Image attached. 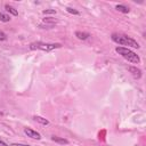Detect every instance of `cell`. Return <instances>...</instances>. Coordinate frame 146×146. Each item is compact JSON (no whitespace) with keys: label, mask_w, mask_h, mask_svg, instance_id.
Masks as SVG:
<instances>
[{"label":"cell","mask_w":146,"mask_h":146,"mask_svg":"<svg viewBox=\"0 0 146 146\" xmlns=\"http://www.w3.org/2000/svg\"><path fill=\"white\" fill-rule=\"evenodd\" d=\"M111 38H112V40H113L115 43L121 44V47H123V46H128V47L136 48V49H138V48L140 47V46H139V43H138L135 39H132L131 36H128V35H125V34L113 33Z\"/></svg>","instance_id":"cell-1"},{"label":"cell","mask_w":146,"mask_h":146,"mask_svg":"<svg viewBox=\"0 0 146 146\" xmlns=\"http://www.w3.org/2000/svg\"><path fill=\"white\" fill-rule=\"evenodd\" d=\"M115 51L119 55H121L124 59H127L128 62H130V63H133V64H139L140 63V57L135 51L130 50L127 47H121V46L120 47H116L115 48Z\"/></svg>","instance_id":"cell-2"},{"label":"cell","mask_w":146,"mask_h":146,"mask_svg":"<svg viewBox=\"0 0 146 146\" xmlns=\"http://www.w3.org/2000/svg\"><path fill=\"white\" fill-rule=\"evenodd\" d=\"M60 47H62L60 43H47V42H41V41L32 42L29 46V48L31 50H42V51H51V50L58 49Z\"/></svg>","instance_id":"cell-3"},{"label":"cell","mask_w":146,"mask_h":146,"mask_svg":"<svg viewBox=\"0 0 146 146\" xmlns=\"http://www.w3.org/2000/svg\"><path fill=\"white\" fill-rule=\"evenodd\" d=\"M24 133L27 136V137H30V138H32V139H36V140H40L41 139V135L36 131V130H33L32 128H24Z\"/></svg>","instance_id":"cell-4"},{"label":"cell","mask_w":146,"mask_h":146,"mask_svg":"<svg viewBox=\"0 0 146 146\" xmlns=\"http://www.w3.org/2000/svg\"><path fill=\"white\" fill-rule=\"evenodd\" d=\"M128 70H129V72L132 74V76H133L135 79H140V78H141V70H140V68H138V67H136V66H129Z\"/></svg>","instance_id":"cell-5"},{"label":"cell","mask_w":146,"mask_h":146,"mask_svg":"<svg viewBox=\"0 0 146 146\" xmlns=\"http://www.w3.org/2000/svg\"><path fill=\"white\" fill-rule=\"evenodd\" d=\"M75 36H76L79 40H87V39L90 36V34H89V33H87V32L76 31V32H75Z\"/></svg>","instance_id":"cell-6"},{"label":"cell","mask_w":146,"mask_h":146,"mask_svg":"<svg viewBox=\"0 0 146 146\" xmlns=\"http://www.w3.org/2000/svg\"><path fill=\"white\" fill-rule=\"evenodd\" d=\"M51 140L57 143V144H63V145H67L68 144V140L65 139V138H60V137H57V136H52L51 137Z\"/></svg>","instance_id":"cell-7"},{"label":"cell","mask_w":146,"mask_h":146,"mask_svg":"<svg viewBox=\"0 0 146 146\" xmlns=\"http://www.w3.org/2000/svg\"><path fill=\"white\" fill-rule=\"evenodd\" d=\"M115 9L117 11H120V13H123V14H128L130 11V9L127 6H124V5H116L115 6Z\"/></svg>","instance_id":"cell-8"},{"label":"cell","mask_w":146,"mask_h":146,"mask_svg":"<svg viewBox=\"0 0 146 146\" xmlns=\"http://www.w3.org/2000/svg\"><path fill=\"white\" fill-rule=\"evenodd\" d=\"M33 119L36 121V122H39L40 124H43V125H48L49 124V121L47 120V119H44V117H42V116H39V115H35V116H33Z\"/></svg>","instance_id":"cell-9"},{"label":"cell","mask_w":146,"mask_h":146,"mask_svg":"<svg viewBox=\"0 0 146 146\" xmlns=\"http://www.w3.org/2000/svg\"><path fill=\"white\" fill-rule=\"evenodd\" d=\"M5 9H6V11H8L9 14H11V15H14V16H17V15H18V11H17L14 7H11V6H9V5H6V6H5Z\"/></svg>","instance_id":"cell-10"},{"label":"cell","mask_w":146,"mask_h":146,"mask_svg":"<svg viewBox=\"0 0 146 146\" xmlns=\"http://www.w3.org/2000/svg\"><path fill=\"white\" fill-rule=\"evenodd\" d=\"M0 21L3 22V23H7V22L10 21V16L5 14V13H2V11H0Z\"/></svg>","instance_id":"cell-11"},{"label":"cell","mask_w":146,"mask_h":146,"mask_svg":"<svg viewBox=\"0 0 146 146\" xmlns=\"http://www.w3.org/2000/svg\"><path fill=\"white\" fill-rule=\"evenodd\" d=\"M65 9H66V11L70 13V14H73V15H80V11L76 10V9H74V8H72V7H66Z\"/></svg>","instance_id":"cell-12"},{"label":"cell","mask_w":146,"mask_h":146,"mask_svg":"<svg viewBox=\"0 0 146 146\" xmlns=\"http://www.w3.org/2000/svg\"><path fill=\"white\" fill-rule=\"evenodd\" d=\"M42 13H43L44 15H47V14H56V10H55V9H44Z\"/></svg>","instance_id":"cell-13"},{"label":"cell","mask_w":146,"mask_h":146,"mask_svg":"<svg viewBox=\"0 0 146 146\" xmlns=\"http://www.w3.org/2000/svg\"><path fill=\"white\" fill-rule=\"evenodd\" d=\"M5 40H7V35L5 32L0 31V41H5Z\"/></svg>","instance_id":"cell-14"},{"label":"cell","mask_w":146,"mask_h":146,"mask_svg":"<svg viewBox=\"0 0 146 146\" xmlns=\"http://www.w3.org/2000/svg\"><path fill=\"white\" fill-rule=\"evenodd\" d=\"M10 146H31V145H27V144H19V143H13Z\"/></svg>","instance_id":"cell-15"},{"label":"cell","mask_w":146,"mask_h":146,"mask_svg":"<svg viewBox=\"0 0 146 146\" xmlns=\"http://www.w3.org/2000/svg\"><path fill=\"white\" fill-rule=\"evenodd\" d=\"M0 146H9V145H8L7 143H5L3 140H1V139H0Z\"/></svg>","instance_id":"cell-16"}]
</instances>
